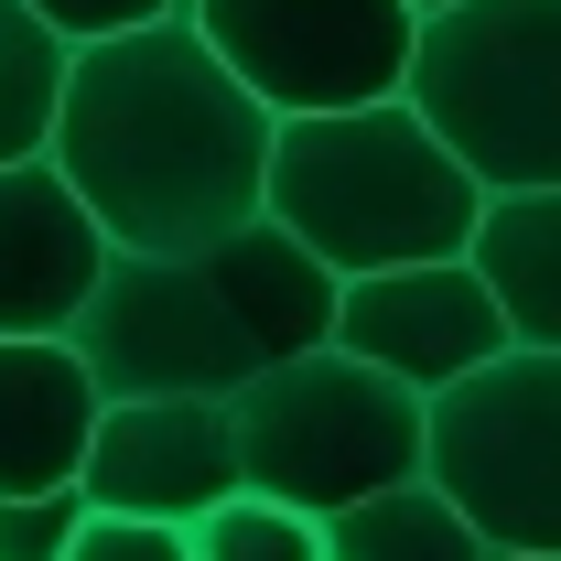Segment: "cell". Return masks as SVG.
I'll use <instances>...</instances> for the list:
<instances>
[{"label":"cell","instance_id":"16","mask_svg":"<svg viewBox=\"0 0 561 561\" xmlns=\"http://www.w3.org/2000/svg\"><path fill=\"white\" fill-rule=\"evenodd\" d=\"M87 529V496H0V561H66Z\"/></svg>","mask_w":561,"mask_h":561},{"label":"cell","instance_id":"10","mask_svg":"<svg viewBox=\"0 0 561 561\" xmlns=\"http://www.w3.org/2000/svg\"><path fill=\"white\" fill-rule=\"evenodd\" d=\"M119 249L87 216V195L55 162H11L0 173V335H76Z\"/></svg>","mask_w":561,"mask_h":561},{"label":"cell","instance_id":"19","mask_svg":"<svg viewBox=\"0 0 561 561\" xmlns=\"http://www.w3.org/2000/svg\"><path fill=\"white\" fill-rule=\"evenodd\" d=\"M411 11H421V22H443V11H465V0H411Z\"/></svg>","mask_w":561,"mask_h":561},{"label":"cell","instance_id":"3","mask_svg":"<svg viewBox=\"0 0 561 561\" xmlns=\"http://www.w3.org/2000/svg\"><path fill=\"white\" fill-rule=\"evenodd\" d=\"M486 184L454 162V140L411 98L335 108V119H280L271 151V227H291L335 280L421 271V260H476Z\"/></svg>","mask_w":561,"mask_h":561},{"label":"cell","instance_id":"12","mask_svg":"<svg viewBox=\"0 0 561 561\" xmlns=\"http://www.w3.org/2000/svg\"><path fill=\"white\" fill-rule=\"evenodd\" d=\"M476 271L507 302V335L561 356V184L551 195H496L486 227H476Z\"/></svg>","mask_w":561,"mask_h":561},{"label":"cell","instance_id":"6","mask_svg":"<svg viewBox=\"0 0 561 561\" xmlns=\"http://www.w3.org/2000/svg\"><path fill=\"white\" fill-rule=\"evenodd\" d=\"M195 33L271 119H335V108L411 98L421 66L411 0H195Z\"/></svg>","mask_w":561,"mask_h":561},{"label":"cell","instance_id":"2","mask_svg":"<svg viewBox=\"0 0 561 561\" xmlns=\"http://www.w3.org/2000/svg\"><path fill=\"white\" fill-rule=\"evenodd\" d=\"M335 302L346 280L260 216L184 260H119L76 324V356L108 400H238L249 378L335 346Z\"/></svg>","mask_w":561,"mask_h":561},{"label":"cell","instance_id":"13","mask_svg":"<svg viewBox=\"0 0 561 561\" xmlns=\"http://www.w3.org/2000/svg\"><path fill=\"white\" fill-rule=\"evenodd\" d=\"M66 87H76V44L33 0H0V173L11 162H55Z\"/></svg>","mask_w":561,"mask_h":561},{"label":"cell","instance_id":"14","mask_svg":"<svg viewBox=\"0 0 561 561\" xmlns=\"http://www.w3.org/2000/svg\"><path fill=\"white\" fill-rule=\"evenodd\" d=\"M324 561H486V529L421 476V486H389L346 518H324Z\"/></svg>","mask_w":561,"mask_h":561},{"label":"cell","instance_id":"18","mask_svg":"<svg viewBox=\"0 0 561 561\" xmlns=\"http://www.w3.org/2000/svg\"><path fill=\"white\" fill-rule=\"evenodd\" d=\"M66 44H119V33H151V22H184L195 0H33Z\"/></svg>","mask_w":561,"mask_h":561},{"label":"cell","instance_id":"5","mask_svg":"<svg viewBox=\"0 0 561 561\" xmlns=\"http://www.w3.org/2000/svg\"><path fill=\"white\" fill-rule=\"evenodd\" d=\"M411 108L486 195L561 184V0H465L421 22Z\"/></svg>","mask_w":561,"mask_h":561},{"label":"cell","instance_id":"20","mask_svg":"<svg viewBox=\"0 0 561 561\" xmlns=\"http://www.w3.org/2000/svg\"><path fill=\"white\" fill-rule=\"evenodd\" d=\"M486 561H561V551H486Z\"/></svg>","mask_w":561,"mask_h":561},{"label":"cell","instance_id":"4","mask_svg":"<svg viewBox=\"0 0 561 561\" xmlns=\"http://www.w3.org/2000/svg\"><path fill=\"white\" fill-rule=\"evenodd\" d=\"M227 421H238L249 496H280V507H302V518H346L367 496L432 476V400L400 389L389 367L346 356V346L249 378V389L227 400Z\"/></svg>","mask_w":561,"mask_h":561},{"label":"cell","instance_id":"15","mask_svg":"<svg viewBox=\"0 0 561 561\" xmlns=\"http://www.w3.org/2000/svg\"><path fill=\"white\" fill-rule=\"evenodd\" d=\"M195 561H324V518L280 496H227L216 518H195Z\"/></svg>","mask_w":561,"mask_h":561},{"label":"cell","instance_id":"9","mask_svg":"<svg viewBox=\"0 0 561 561\" xmlns=\"http://www.w3.org/2000/svg\"><path fill=\"white\" fill-rule=\"evenodd\" d=\"M76 496L108 507V518H162V529L216 518L227 496H249V465H238V421H227V400H108Z\"/></svg>","mask_w":561,"mask_h":561},{"label":"cell","instance_id":"17","mask_svg":"<svg viewBox=\"0 0 561 561\" xmlns=\"http://www.w3.org/2000/svg\"><path fill=\"white\" fill-rule=\"evenodd\" d=\"M66 561H195V529H162V518H108V507H87V529H76Z\"/></svg>","mask_w":561,"mask_h":561},{"label":"cell","instance_id":"8","mask_svg":"<svg viewBox=\"0 0 561 561\" xmlns=\"http://www.w3.org/2000/svg\"><path fill=\"white\" fill-rule=\"evenodd\" d=\"M335 346L367 356V367H389L421 400H443V389H465L476 367H496L518 335H507V302H496V280L476 271V260H421V271L346 280Z\"/></svg>","mask_w":561,"mask_h":561},{"label":"cell","instance_id":"1","mask_svg":"<svg viewBox=\"0 0 561 561\" xmlns=\"http://www.w3.org/2000/svg\"><path fill=\"white\" fill-rule=\"evenodd\" d=\"M271 151L280 119L227 76V55L195 33V11L119 33V44H76L55 173L87 195L119 260H184V249L260 227Z\"/></svg>","mask_w":561,"mask_h":561},{"label":"cell","instance_id":"11","mask_svg":"<svg viewBox=\"0 0 561 561\" xmlns=\"http://www.w3.org/2000/svg\"><path fill=\"white\" fill-rule=\"evenodd\" d=\"M98 421L108 389L87 378L76 335H0V496H66Z\"/></svg>","mask_w":561,"mask_h":561},{"label":"cell","instance_id":"7","mask_svg":"<svg viewBox=\"0 0 561 561\" xmlns=\"http://www.w3.org/2000/svg\"><path fill=\"white\" fill-rule=\"evenodd\" d=\"M432 486L486 529V551H561V356L507 346L432 400Z\"/></svg>","mask_w":561,"mask_h":561}]
</instances>
